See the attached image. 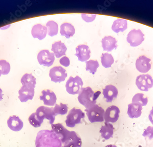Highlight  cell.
I'll list each match as a JSON object with an SVG mask.
<instances>
[{
  "label": "cell",
  "mask_w": 153,
  "mask_h": 147,
  "mask_svg": "<svg viewBox=\"0 0 153 147\" xmlns=\"http://www.w3.org/2000/svg\"><path fill=\"white\" fill-rule=\"evenodd\" d=\"M100 94V91L95 92L90 87L84 88H82L79 94L78 100L86 109H88L96 105L97 99Z\"/></svg>",
  "instance_id": "6da1fadb"
},
{
  "label": "cell",
  "mask_w": 153,
  "mask_h": 147,
  "mask_svg": "<svg viewBox=\"0 0 153 147\" xmlns=\"http://www.w3.org/2000/svg\"><path fill=\"white\" fill-rule=\"evenodd\" d=\"M66 118V125L73 128L81 122L82 119L85 118V114L81 109L74 107L69 111Z\"/></svg>",
  "instance_id": "7a4b0ae2"
},
{
  "label": "cell",
  "mask_w": 153,
  "mask_h": 147,
  "mask_svg": "<svg viewBox=\"0 0 153 147\" xmlns=\"http://www.w3.org/2000/svg\"><path fill=\"white\" fill-rule=\"evenodd\" d=\"M85 111L90 122H102L105 121L104 115L105 111L99 105L96 104L89 109H85Z\"/></svg>",
  "instance_id": "3957f363"
},
{
  "label": "cell",
  "mask_w": 153,
  "mask_h": 147,
  "mask_svg": "<svg viewBox=\"0 0 153 147\" xmlns=\"http://www.w3.org/2000/svg\"><path fill=\"white\" fill-rule=\"evenodd\" d=\"M83 82L79 76L75 78L70 76L66 82V88L67 92L72 95L79 94L82 88Z\"/></svg>",
  "instance_id": "277c9868"
},
{
  "label": "cell",
  "mask_w": 153,
  "mask_h": 147,
  "mask_svg": "<svg viewBox=\"0 0 153 147\" xmlns=\"http://www.w3.org/2000/svg\"><path fill=\"white\" fill-rule=\"evenodd\" d=\"M51 131L58 137L62 143L65 144L70 135L71 131L68 130L62 124H53L51 125Z\"/></svg>",
  "instance_id": "5b68a950"
},
{
  "label": "cell",
  "mask_w": 153,
  "mask_h": 147,
  "mask_svg": "<svg viewBox=\"0 0 153 147\" xmlns=\"http://www.w3.org/2000/svg\"><path fill=\"white\" fill-rule=\"evenodd\" d=\"M135 83L140 90L147 92L153 87V79L149 74L140 75L137 77Z\"/></svg>",
  "instance_id": "8992f818"
},
{
  "label": "cell",
  "mask_w": 153,
  "mask_h": 147,
  "mask_svg": "<svg viewBox=\"0 0 153 147\" xmlns=\"http://www.w3.org/2000/svg\"><path fill=\"white\" fill-rule=\"evenodd\" d=\"M144 34L140 30H131L127 36V42L132 47H136L140 45L144 41Z\"/></svg>",
  "instance_id": "52a82bcc"
},
{
  "label": "cell",
  "mask_w": 153,
  "mask_h": 147,
  "mask_svg": "<svg viewBox=\"0 0 153 147\" xmlns=\"http://www.w3.org/2000/svg\"><path fill=\"white\" fill-rule=\"evenodd\" d=\"M49 76L51 81L55 82H61L65 81L68 76L66 70L62 67L56 66L50 70Z\"/></svg>",
  "instance_id": "ba28073f"
},
{
  "label": "cell",
  "mask_w": 153,
  "mask_h": 147,
  "mask_svg": "<svg viewBox=\"0 0 153 147\" xmlns=\"http://www.w3.org/2000/svg\"><path fill=\"white\" fill-rule=\"evenodd\" d=\"M37 59L40 65L50 67L53 65L55 61V55L47 50H44L38 54Z\"/></svg>",
  "instance_id": "9c48e42d"
},
{
  "label": "cell",
  "mask_w": 153,
  "mask_h": 147,
  "mask_svg": "<svg viewBox=\"0 0 153 147\" xmlns=\"http://www.w3.org/2000/svg\"><path fill=\"white\" fill-rule=\"evenodd\" d=\"M36 112L43 120L46 119L49 120L50 124H53L55 122L56 115L54 113L53 107L50 108L44 106H39L37 109Z\"/></svg>",
  "instance_id": "30bf717a"
},
{
  "label": "cell",
  "mask_w": 153,
  "mask_h": 147,
  "mask_svg": "<svg viewBox=\"0 0 153 147\" xmlns=\"http://www.w3.org/2000/svg\"><path fill=\"white\" fill-rule=\"evenodd\" d=\"M120 109L116 105L109 106L106 109L104 115L105 122L115 123L118 121L120 116Z\"/></svg>",
  "instance_id": "8fae6325"
},
{
  "label": "cell",
  "mask_w": 153,
  "mask_h": 147,
  "mask_svg": "<svg viewBox=\"0 0 153 147\" xmlns=\"http://www.w3.org/2000/svg\"><path fill=\"white\" fill-rule=\"evenodd\" d=\"M151 59L145 56H141L137 59L136 68L140 73H147L151 68Z\"/></svg>",
  "instance_id": "7c38bea8"
},
{
  "label": "cell",
  "mask_w": 153,
  "mask_h": 147,
  "mask_svg": "<svg viewBox=\"0 0 153 147\" xmlns=\"http://www.w3.org/2000/svg\"><path fill=\"white\" fill-rule=\"evenodd\" d=\"M41 94L42 95L39 96V99L43 101L45 105L49 106H54L56 105L57 98L54 92L50 89H45L43 90Z\"/></svg>",
  "instance_id": "4fadbf2b"
},
{
  "label": "cell",
  "mask_w": 153,
  "mask_h": 147,
  "mask_svg": "<svg viewBox=\"0 0 153 147\" xmlns=\"http://www.w3.org/2000/svg\"><path fill=\"white\" fill-rule=\"evenodd\" d=\"M118 91L117 88L113 85H108L103 89V95L105 101L111 103L117 97Z\"/></svg>",
  "instance_id": "5bb4252c"
},
{
  "label": "cell",
  "mask_w": 153,
  "mask_h": 147,
  "mask_svg": "<svg viewBox=\"0 0 153 147\" xmlns=\"http://www.w3.org/2000/svg\"><path fill=\"white\" fill-rule=\"evenodd\" d=\"M76 53L75 55L78 57L80 62H87L90 58L91 51L88 45H78L76 48Z\"/></svg>",
  "instance_id": "9a60e30c"
},
{
  "label": "cell",
  "mask_w": 153,
  "mask_h": 147,
  "mask_svg": "<svg viewBox=\"0 0 153 147\" xmlns=\"http://www.w3.org/2000/svg\"><path fill=\"white\" fill-rule=\"evenodd\" d=\"M19 99L22 103L32 100L34 95V88L23 86L19 90Z\"/></svg>",
  "instance_id": "2e32d148"
},
{
  "label": "cell",
  "mask_w": 153,
  "mask_h": 147,
  "mask_svg": "<svg viewBox=\"0 0 153 147\" xmlns=\"http://www.w3.org/2000/svg\"><path fill=\"white\" fill-rule=\"evenodd\" d=\"M7 125L13 131H19L24 127V123L18 116H13L9 117L7 121Z\"/></svg>",
  "instance_id": "e0dca14e"
},
{
  "label": "cell",
  "mask_w": 153,
  "mask_h": 147,
  "mask_svg": "<svg viewBox=\"0 0 153 147\" xmlns=\"http://www.w3.org/2000/svg\"><path fill=\"white\" fill-rule=\"evenodd\" d=\"M47 32L46 27L40 24H37L33 27L31 33L33 38H37L41 40L45 38Z\"/></svg>",
  "instance_id": "ac0fdd59"
},
{
  "label": "cell",
  "mask_w": 153,
  "mask_h": 147,
  "mask_svg": "<svg viewBox=\"0 0 153 147\" xmlns=\"http://www.w3.org/2000/svg\"><path fill=\"white\" fill-rule=\"evenodd\" d=\"M117 42L116 39L111 36L105 37L101 40L103 50L110 52L116 49L117 47Z\"/></svg>",
  "instance_id": "d6986e66"
},
{
  "label": "cell",
  "mask_w": 153,
  "mask_h": 147,
  "mask_svg": "<svg viewBox=\"0 0 153 147\" xmlns=\"http://www.w3.org/2000/svg\"><path fill=\"white\" fill-rule=\"evenodd\" d=\"M142 110L143 107L141 105L131 103L128 105L127 114L130 118H137L141 115Z\"/></svg>",
  "instance_id": "ffe728a7"
},
{
  "label": "cell",
  "mask_w": 153,
  "mask_h": 147,
  "mask_svg": "<svg viewBox=\"0 0 153 147\" xmlns=\"http://www.w3.org/2000/svg\"><path fill=\"white\" fill-rule=\"evenodd\" d=\"M114 131V128L112 124L105 122L104 125H102L100 130V133L102 138L107 140L113 137Z\"/></svg>",
  "instance_id": "44dd1931"
},
{
  "label": "cell",
  "mask_w": 153,
  "mask_h": 147,
  "mask_svg": "<svg viewBox=\"0 0 153 147\" xmlns=\"http://www.w3.org/2000/svg\"><path fill=\"white\" fill-rule=\"evenodd\" d=\"M67 50L66 45L61 41L56 42L52 45L51 50L54 52V55L57 58H60L62 56H65Z\"/></svg>",
  "instance_id": "7402d4cb"
},
{
  "label": "cell",
  "mask_w": 153,
  "mask_h": 147,
  "mask_svg": "<svg viewBox=\"0 0 153 147\" xmlns=\"http://www.w3.org/2000/svg\"><path fill=\"white\" fill-rule=\"evenodd\" d=\"M75 30L73 25L70 23H65L61 26L60 33L62 36H64L66 38L69 39L74 36Z\"/></svg>",
  "instance_id": "603a6c76"
},
{
  "label": "cell",
  "mask_w": 153,
  "mask_h": 147,
  "mask_svg": "<svg viewBox=\"0 0 153 147\" xmlns=\"http://www.w3.org/2000/svg\"><path fill=\"white\" fill-rule=\"evenodd\" d=\"M128 27V21L123 19H118L113 22L112 25V30L116 33L124 31Z\"/></svg>",
  "instance_id": "cb8c5ba5"
},
{
  "label": "cell",
  "mask_w": 153,
  "mask_h": 147,
  "mask_svg": "<svg viewBox=\"0 0 153 147\" xmlns=\"http://www.w3.org/2000/svg\"><path fill=\"white\" fill-rule=\"evenodd\" d=\"M21 82L23 86L34 88L36 84V79L32 74H26L22 76Z\"/></svg>",
  "instance_id": "d4e9b609"
},
{
  "label": "cell",
  "mask_w": 153,
  "mask_h": 147,
  "mask_svg": "<svg viewBox=\"0 0 153 147\" xmlns=\"http://www.w3.org/2000/svg\"><path fill=\"white\" fill-rule=\"evenodd\" d=\"M101 62L102 66L105 68H110L114 62L112 55L108 53H103L101 55Z\"/></svg>",
  "instance_id": "484cf974"
},
{
  "label": "cell",
  "mask_w": 153,
  "mask_h": 147,
  "mask_svg": "<svg viewBox=\"0 0 153 147\" xmlns=\"http://www.w3.org/2000/svg\"><path fill=\"white\" fill-rule=\"evenodd\" d=\"M131 102L132 103L139 104L142 106H145L148 102V98L143 94L137 93L133 97Z\"/></svg>",
  "instance_id": "4316f807"
},
{
  "label": "cell",
  "mask_w": 153,
  "mask_h": 147,
  "mask_svg": "<svg viewBox=\"0 0 153 147\" xmlns=\"http://www.w3.org/2000/svg\"><path fill=\"white\" fill-rule=\"evenodd\" d=\"M28 120L31 125L35 128L40 127L44 121V120L41 118L36 112L32 113L29 117Z\"/></svg>",
  "instance_id": "83f0119b"
},
{
  "label": "cell",
  "mask_w": 153,
  "mask_h": 147,
  "mask_svg": "<svg viewBox=\"0 0 153 147\" xmlns=\"http://www.w3.org/2000/svg\"><path fill=\"white\" fill-rule=\"evenodd\" d=\"M48 34L51 37L56 36L58 32V25L54 21H50L46 24Z\"/></svg>",
  "instance_id": "f1b7e54d"
},
{
  "label": "cell",
  "mask_w": 153,
  "mask_h": 147,
  "mask_svg": "<svg viewBox=\"0 0 153 147\" xmlns=\"http://www.w3.org/2000/svg\"><path fill=\"white\" fill-rule=\"evenodd\" d=\"M68 105L62 103H60V105L56 104L55 107L53 108V111L56 116L58 115H66L68 113Z\"/></svg>",
  "instance_id": "f546056e"
},
{
  "label": "cell",
  "mask_w": 153,
  "mask_h": 147,
  "mask_svg": "<svg viewBox=\"0 0 153 147\" xmlns=\"http://www.w3.org/2000/svg\"><path fill=\"white\" fill-rule=\"evenodd\" d=\"M86 71H89L90 74H94L97 71V69L99 67V64L98 61L90 60L86 62Z\"/></svg>",
  "instance_id": "4dcf8cb0"
},
{
  "label": "cell",
  "mask_w": 153,
  "mask_h": 147,
  "mask_svg": "<svg viewBox=\"0 0 153 147\" xmlns=\"http://www.w3.org/2000/svg\"><path fill=\"white\" fill-rule=\"evenodd\" d=\"M11 69L9 63L6 60H0V73L2 75H7Z\"/></svg>",
  "instance_id": "1f68e13d"
},
{
  "label": "cell",
  "mask_w": 153,
  "mask_h": 147,
  "mask_svg": "<svg viewBox=\"0 0 153 147\" xmlns=\"http://www.w3.org/2000/svg\"><path fill=\"white\" fill-rule=\"evenodd\" d=\"M142 135L144 137H147L149 140L153 138V127L149 126L146 129H145Z\"/></svg>",
  "instance_id": "d6a6232c"
},
{
  "label": "cell",
  "mask_w": 153,
  "mask_h": 147,
  "mask_svg": "<svg viewBox=\"0 0 153 147\" xmlns=\"http://www.w3.org/2000/svg\"><path fill=\"white\" fill-rule=\"evenodd\" d=\"M82 18L83 20L87 23L92 22L96 18V14H82Z\"/></svg>",
  "instance_id": "836d02e7"
},
{
  "label": "cell",
  "mask_w": 153,
  "mask_h": 147,
  "mask_svg": "<svg viewBox=\"0 0 153 147\" xmlns=\"http://www.w3.org/2000/svg\"><path fill=\"white\" fill-rule=\"evenodd\" d=\"M59 62L60 64L64 67H68L70 65V60L66 56L61 58Z\"/></svg>",
  "instance_id": "e575fe53"
},
{
  "label": "cell",
  "mask_w": 153,
  "mask_h": 147,
  "mask_svg": "<svg viewBox=\"0 0 153 147\" xmlns=\"http://www.w3.org/2000/svg\"><path fill=\"white\" fill-rule=\"evenodd\" d=\"M149 119L151 122V123L153 125V106L152 107V110L150 111L149 115Z\"/></svg>",
  "instance_id": "d590c367"
},
{
  "label": "cell",
  "mask_w": 153,
  "mask_h": 147,
  "mask_svg": "<svg viewBox=\"0 0 153 147\" xmlns=\"http://www.w3.org/2000/svg\"><path fill=\"white\" fill-rule=\"evenodd\" d=\"M63 147H77L73 143H68L64 144Z\"/></svg>",
  "instance_id": "8d00e7d4"
},
{
  "label": "cell",
  "mask_w": 153,
  "mask_h": 147,
  "mask_svg": "<svg viewBox=\"0 0 153 147\" xmlns=\"http://www.w3.org/2000/svg\"><path fill=\"white\" fill-rule=\"evenodd\" d=\"M2 92L3 91H2V89L0 88V101H1L3 99V94H2Z\"/></svg>",
  "instance_id": "74e56055"
},
{
  "label": "cell",
  "mask_w": 153,
  "mask_h": 147,
  "mask_svg": "<svg viewBox=\"0 0 153 147\" xmlns=\"http://www.w3.org/2000/svg\"><path fill=\"white\" fill-rule=\"evenodd\" d=\"M105 147H117V146L114 144H110V145H107Z\"/></svg>",
  "instance_id": "f35d334b"
},
{
  "label": "cell",
  "mask_w": 153,
  "mask_h": 147,
  "mask_svg": "<svg viewBox=\"0 0 153 147\" xmlns=\"http://www.w3.org/2000/svg\"><path fill=\"white\" fill-rule=\"evenodd\" d=\"M1 73H0V76H1Z\"/></svg>",
  "instance_id": "ab89813d"
}]
</instances>
